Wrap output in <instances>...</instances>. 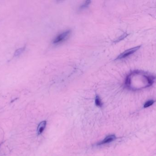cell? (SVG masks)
<instances>
[{
    "label": "cell",
    "instance_id": "ba28073f",
    "mask_svg": "<svg viewBox=\"0 0 156 156\" xmlns=\"http://www.w3.org/2000/svg\"><path fill=\"white\" fill-rule=\"evenodd\" d=\"M155 101L153 100H149L148 101H147L146 103H145L144 105V108H148L149 107L151 106L152 105H153Z\"/></svg>",
    "mask_w": 156,
    "mask_h": 156
},
{
    "label": "cell",
    "instance_id": "277c9868",
    "mask_svg": "<svg viewBox=\"0 0 156 156\" xmlns=\"http://www.w3.org/2000/svg\"><path fill=\"white\" fill-rule=\"evenodd\" d=\"M46 124H47L46 121H43L40 123L37 129L38 135H40L43 132L46 128Z\"/></svg>",
    "mask_w": 156,
    "mask_h": 156
},
{
    "label": "cell",
    "instance_id": "8992f818",
    "mask_svg": "<svg viewBox=\"0 0 156 156\" xmlns=\"http://www.w3.org/2000/svg\"><path fill=\"white\" fill-rule=\"evenodd\" d=\"M25 50V47L21 48H19L18 50L15 51V54H14V56H20L22 53Z\"/></svg>",
    "mask_w": 156,
    "mask_h": 156
},
{
    "label": "cell",
    "instance_id": "5b68a950",
    "mask_svg": "<svg viewBox=\"0 0 156 156\" xmlns=\"http://www.w3.org/2000/svg\"><path fill=\"white\" fill-rule=\"evenodd\" d=\"M95 105L98 107H102L103 106V103L102 102L101 100V98L98 95H97L95 97Z\"/></svg>",
    "mask_w": 156,
    "mask_h": 156
},
{
    "label": "cell",
    "instance_id": "3957f363",
    "mask_svg": "<svg viewBox=\"0 0 156 156\" xmlns=\"http://www.w3.org/2000/svg\"><path fill=\"white\" fill-rule=\"evenodd\" d=\"M116 136L115 135H109L106 136L104 140L101 141L100 142L98 143L97 145H103L106 144L110 143L112 141L116 139Z\"/></svg>",
    "mask_w": 156,
    "mask_h": 156
},
{
    "label": "cell",
    "instance_id": "52a82bcc",
    "mask_svg": "<svg viewBox=\"0 0 156 156\" xmlns=\"http://www.w3.org/2000/svg\"><path fill=\"white\" fill-rule=\"evenodd\" d=\"M129 35L127 33H124V34H123L122 35H121L120 37H119V38L118 39H116L115 42H119V41H121V40H123L124 39L126 38V37H127L128 35Z\"/></svg>",
    "mask_w": 156,
    "mask_h": 156
},
{
    "label": "cell",
    "instance_id": "7a4b0ae2",
    "mask_svg": "<svg viewBox=\"0 0 156 156\" xmlns=\"http://www.w3.org/2000/svg\"><path fill=\"white\" fill-rule=\"evenodd\" d=\"M141 46H137L135 47L132 48H130V49H128V50L125 51L122 53L120 54L116 58V60L122 59L124 58H125L126 57L130 56V55H132L133 53L136 52L137 50H139Z\"/></svg>",
    "mask_w": 156,
    "mask_h": 156
},
{
    "label": "cell",
    "instance_id": "9c48e42d",
    "mask_svg": "<svg viewBox=\"0 0 156 156\" xmlns=\"http://www.w3.org/2000/svg\"><path fill=\"white\" fill-rule=\"evenodd\" d=\"M90 3H91V1H85L83 4L80 6V8L82 9L85 8H87L90 5Z\"/></svg>",
    "mask_w": 156,
    "mask_h": 156
},
{
    "label": "cell",
    "instance_id": "6da1fadb",
    "mask_svg": "<svg viewBox=\"0 0 156 156\" xmlns=\"http://www.w3.org/2000/svg\"><path fill=\"white\" fill-rule=\"evenodd\" d=\"M70 33H71V31L68 30L59 34L55 38V39L53 41V44H57L61 43L63 41L66 40L67 38L69 37Z\"/></svg>",
    "mask_w": 156,
    "mask_h": 156
}]
</instances>
